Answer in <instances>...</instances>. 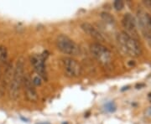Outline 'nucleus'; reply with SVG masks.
Here are the masks:
<instances>
[{
    "label": "nucleus",
    "instance_id": "obj_15",
    "mask_svg": "<svg viewBox=\"0 0 151 124\" xmlns=\"http://www.w3.org/2000/svg\"><path fill=\"white\" fill-rule=\"evenodd\" d=\"M32 82L34 86H40L41 85V77H40L39 76L34 77Z\"/></svg>",
    "mask_w": 151,
    "mask_h": 124
},
{
    "label": "nucleus",
    "instance_id": "obj_7",
    "mask_svg": "<svg viewBox=\"0 0 151 124\" xmlns=\"http://www.w3.org/2000/svg\"><path fill=\"white\" fill-rule=\"evenodd\" d=\"M23 84L24 86V94L26 98L30 102H36L38 100V95L31 78L29 76H24Z\"/></svg>",
    "mask_w": 151,
    "mask_h": 124
},
{
    "label": "nucleus",
    "instance_id": "obj_17",
    "mask_svg": "<svg viewBox=\"0 0 151 124\" xmlns=\"http://www.w3.org/2000/svg\"><path fill=\"white\" fill-rule=\"evenodd\" d=\"M150 9H151V6H150Z\"/></svg>",
    "mask_w": 151,
    "mask_h": 124
},
{
    "label": "nucleus",
    "instance_id": "obj_4",
    "mask_svg": "<svg viewBox=\"0 0 151 124\" xmlns=\"http://www.w3.org/2000/svg\"><path fill=\"white\" fill-rule=\"evenodd\" d=\"M56 46L63 54L71 56L78 55L81 52L79 45L65 34H60L57 37Z\"/></svg>",
    "mask_w": 151,
    "mask_h": 124
},
{
    "label": "nucleus",
    "instance_id": "obj_16",
    "mask_svg": "<svg viewBox=\"0 0 151 124\" xmlns=\"http://www.w3.org/2000/svg\"><path fill=\"white\" fill-rule=\"evenodd\" d=\"M36 124H50V123H48V122H43V123H36Z\"/></svg>",
    "mask_w": 151,
    "mask_h": 124
},
{
    "label": "nucleus",
    "instance_id": "obj_9",
    "mask_svg": "<svg viewBox=\"0 0 151 124\" xmlns=\"http://www.w3.org/2000/svg\"><path fill=\"white\" fill-rule=\"evenodd\" d=\"M81 28L83 29V31L86 33L88 35H90L92 38L94 39H96L97 41L99 42H103L104 41V38L102 35V34L97 30L96 28L94 27L93 25H92L89 23H82L81 24Z\"/></svg>",
    "mask_w": 151,
    "mask_h": 124
},
{
    "label": "nucleus",
    "instance_id": "obj_3",
    "mask_svg": "<svg viewBox=\"0 0 151 124\" xmlns=\"http://www.w3.org/2000/svg\"><path fill=\"white\" fill-rule=\"evenodd\" d=\"M92 56L103 66H109L113 61V54L106 46L100 43H93L90 45Z\"/></svg>",
    "mask_w": 151,
    "mask_h": 124
},
{
    "label": "nucleus",
    "instance_id": "obj_14",
    "mask_svg": "<svg viewBox=\"0 0 151 124\" xmlns=\"http://www.w3.org/2000/svg\"><path fill=\"white\" fill-rule=\"evenodd\" d=\"M113 7H114V9H115L116 10H122L124 7V3L123 1H121V0H116V1H114V3H113Z\"/></svg>",
    "mask_w": 151,
    "mask_h": 124
},
{
    "label": "nucleus",
    "instance_id": "obj_6",
    "mask_svg": "<svg viewBox=\"0 0 151 124\" xmlns=\"http://www.w3.org/2000/svg\"><path fill=\"white\" fill-rule=\"evenodd\" d=\"M45 58L42 54H33L30 56V63L33 65L35 70L36 71L40 77H42L44 79H46L47 74H46V69L45 65Z\"/></svg>",
    "mask_w": 151,
    "mask_h": 124
},
{
    "label": "nucleus",
    "instance_id": "obj_5",
    "mask_svg": "<svg viewBox=\"0 0 151 124\" xmlns=\"http://www.w3.org/2000/svg\"><path fill=\"white\" fill-rule=\"evenodd\" d=\"M62 65L66 76L70 78H75L81 75V65H79V63L76 59L70 57H65L62 59Z\"/></svg>",
    "mask_w": 151,
    "mask_h": 124
},
{
    "label": "nucleus",
    "instance_id": "obj_13",
    "mask_svg": "<svg viewBox=\"0 0 151 124\" xmlns=\"http://www.w3.org/2000/svg\"><path fill=\"white\" fill-rule=\"evenodd\" d=\"M116 105L113 102H109L104 105V110L108 113H114L116 111Z\"/></svg>",
    "mask_w": 151,
    "mask_h": 124
},
{
    "label": "nucleus",
    "instance_id": "obj_8",
    "mask_svg": "<svg viewBox=\"0 0 151 124\" xmlns=\"http://www.w3.org/2000/svg\"><path fill=\"white\" fill-rule=\"evenodd\" d=\"M138 19L141 29L151 35V15L145 11H138Z\"/></svg>",
    "mask_w": 151,
    "mask_h": 124
},
{
    "label": "nucleus",
    "instance_id": "obj_2",
    "mask_svg": "<svg viewBox=\"0 0 151 124\" xmlns=\"http://www.w3.org/2000/svg\"><path fill=\"white\" fill-rule=\"evenodd\" d=\"M119 45L131 56H138L141 54V47L138 41L126 32H120L117 36Z\"/></svg>",
    "mask_w": 151,
    "mask_h": 124
},
{
    "label": "nucleus",
    "instance_id": "obj_1",
    "mask_svg": "<svg viewBox=\"0 0 151 124\" xmlns=\"http://www.w3.org/2000/svg\"><path fill=\"white\" fill-rule=\"evenodd\" d=\"M24 77V59L20 57L17 61L14 70V75L9 85L8 86V92L10 99L16 101L19 97L20 87L23 84Z\"/></svg>",
    "mask_w": 151,
    "mask_h": 124
},
{
    "label": "nucleus",
    "instance_id": "obj_11",
    "mask_svg": "<svg viewBox=\"0 0 151 124\" xmlns=\"http://www.w3.org/2000/svg\"><path fill=\"white\" fill-rule=\"evenodd\" d=\"M101 18L103 19V20L107 24H113L115 23V19L110 14H108L107 12H103L101 14Z\"/></svg>",
    "mask_w": 151,
    "mask_h": 124
},
{
    "label": "nucleus",
    "instance_id": "obj_10",
    "mask_svg": "<svg viewBox=\"0 0 151 124\" xmlns=\"http://www.w3.org/2000/svg\"><path fill=\"white\" fill-rule=\"evenodd\" d=\"M123 25L126 29L128 34H137V29H136V21L134 17L130 14H126L123 19Z\"/></svg>",
    "mask_w": 151,
    "mask_h": 124
},
{
    "label": "nucleus",
    "instance_id": "obj_12",
    "mask_svg": "<svg viewBox=\"0 0 151 124\" xmlns=\"http://www.w3.org/2000/svg\"><path fill=\"white\" fill-rule=\"evenodd\" d=\"M8 59V49L5 46L0 45V62H5Z\"/></svg>",
    "mask_w": 151,
    "mask_h": 124
}]
</instances>
